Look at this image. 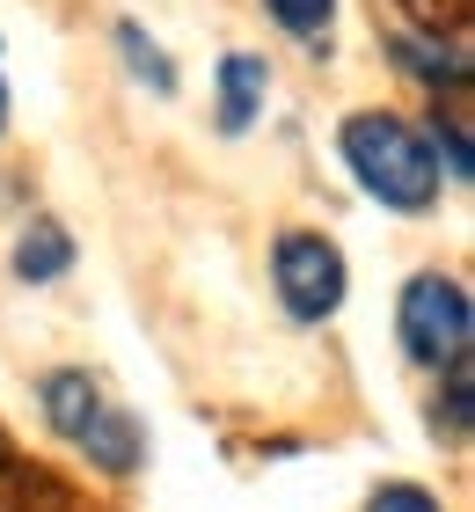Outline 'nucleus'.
I'll return each mask as SVG.
<instances>
[{
  "mask_svg": "<svg viewBox=\"0 0 475 512\" xmlns=\"http://www.w3.org/2000/svg\"><path fill=\"white\" fill-rule=\"evenodd\" d=\"M344 161L388 213H432L439 205V147L388 110L344 118Z\"/></svg>",
  "mask_w": 475,
  "mask_h": 512,
  "instance_id": "1",
  "label": "nucleus"
},
{
  "mask_svg": "<svg viewBox=\"0 0 475 512\" xmlns=\"http://www.w3.org/2000/svg\"><path fill=\"white\" fill-rule=\"evenodd\" d=\"M44 417L74 439V447L88 461H103L110 476H132L139 469V454H147V432H139V417L132 410H117L103 388H95L81 366H59V374H44Z\"/></svg>",
  "mask_w": 475,
  "mask_h": 512,
  "instance_id": "2",
  "label": "nucleus"
},
{
  "mask_svg": "<svg viewBox=\"0 0 475 512\" xmlns=\"http://www.w3.org/2000/svg\"><path fill=\"white\" fill-rule=\"evenodd\" d=\"M395 330H402V352L417 366H454L468 359V286L446 271H417L410 286H402V308H395Z\"/></svg>",
  "mask_w": 475,
  "mask_h": 512,
  "instance_id": "3",
  "label": "nucleus"
},
{
  "mask_svg": "<svg viewBox=\"0 0 475 512\" xmlns=\"http://www.w3.org/2000/svg\"><path fill=\"white\" fill-rule=\"evenodd\" d=\"M271 278H278V300L300 322H329V315L344 308V286H351L344 249L329 242V235H285L271 249Z\"/></svg>",
  "mask_w": 475,
  "mask_h": 512,
  "instance_id": "4",
  "label": "nucleus"
},
{
  "mask_svg": "<svg viewBox=\"0 0 475 512\" xmlns=\"http://www.w3.org/2000/svg\"><path fill=\"white\" fill-rule=\"evenodd\" d=\"M264 88H271V66L264 59L227 52L220 59V132H249V118L264 110Z\"/></svg>",
  "mask_w": 475,
  "mask_h": 512,
  "instance_id": "5",
  "label": "nucleus"
},
{
  "mask_svg": "<svg viewBox=\"0 0 475 512\" xmlns=\"http://www.w3.org/2000/svg\"><path fill=\"white\" fill-rule=\"evenodd\" d=\"M66 264H74V242H66L59 220H30L15 242V278H30V286H44V278H59Z\"/></svg>",
  "mask_w": 475,
  "mask_h": 512,
  "instance_id": "6",
  "label": "nucleus"
},
{
  "mask_svg": "<svg viewBox=\"0 0 475 512\" xmlns=\"http://www.w3.org/2000/svg\"><path fill=\"white\" fill-rule=\"evenodd\" d=\"M117 52H125V59L139 66V81H154L161 96L176 88V66H169V52H161V44H154L147 30H139V22H117Z\"/></svg>",
  "mask_w": 475,
  "mask_h": 512,
  "instance_id": "7",
  "label": "nucleus"
},
{
  "mask_svg": "<svg viewBox=\"0 0 475 512\" xmlns=\"http://www.w3.org/2000/svg\"><path fill=\"white\" fill-rule=\"evenodd\" d=\"M446 374V395H439V425H446V439H468V388H475V374H468V359H454V366H439Z\"/></svg>",
  "mask_w": 475,
  "mask_h": 512,
  "instance_id": "8",
  "label": "nucleus"
},
{
  "mask_svg": "<svg viewBox=\"0 0 475 512\" xmlns=\"http://www.w3.org/2000/svg\"><path fill=\"white\" fill-rule=\"evenodd\" d=\"M264 8L278 15V30H293V37H322V30H329V15H337V0H264Z\"/></svg>",
  "mask_w": 475,
  "mask_h": 512,
  "instance_id": "9",
  "label": "nucleus"
},
{
  "mask_svg": "<svg viewBox=\"0 0 475 512\" xmlns=\"http://www.w3.org/2000/svg\"><path fill=\"white\" fill-rule=\"evenodd\" d=\"M366 512H439L432 498L417 491V483H388V491H373V505Z\"/></svg>",
  "mask_w": 475,
  "mask_h": 512,
  "instance_id": "10",
  "label": "nucleus"
},
{
  "mask_svg": "<svg viewBox=\"0 0 475 512\" xmlns=\"http://www.w3.org/2000/svg\"><path fill=\"white\" fill-rule=\"evenodd\" d=\"M0 512H22V469L8 461V447H0Z\"/></svg>",
  "mask_w": 475,
  "mask_h": 512,
  "instance_id": "11",
  "label": "nucleus"
},
{
  "mask_svg": "<svg viewBox=\"0 0 475 512\" xmlns=\"http://www.w3.org/2000/svg\"><path fill=\"white\" fill-rule=\"evenodd\" d=\"M0 125H8V88H0Z\"/></svg>",
  "mask_w": 475,
  "mask_h": 512,
  "instance_id": "12",
  "label": "nucleus"
}]
</instances>
